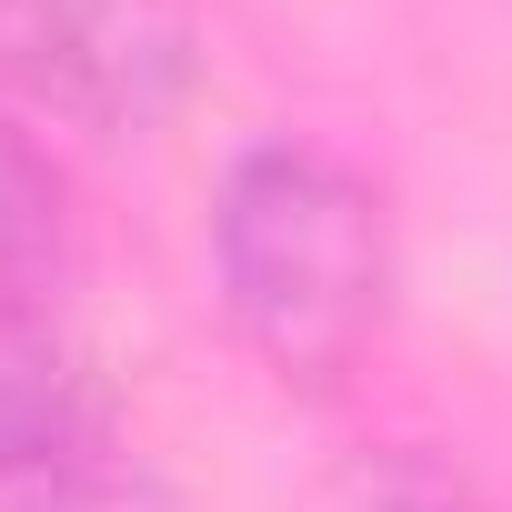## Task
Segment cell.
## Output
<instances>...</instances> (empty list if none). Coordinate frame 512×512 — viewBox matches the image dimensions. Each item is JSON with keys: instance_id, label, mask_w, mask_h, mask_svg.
I'll list each match as a JSON object with an SVG mask.
<instances>
[{"instance_id": "5b68a950", "label": "cell", "mask_w": 512, "mask_h": 512, "mask_svg": "<svg viewBox=\"0 0 512 512\" xmlns=\"http://www.w3.org/2000/svg\"><path fill=\"white\" fill-rule=\"evenodd\" d=\"M322 512H492V502H482V482L462 462H442L422 442H382L322 492Z\"/></svg>"}, {"instance_id": "3957f363", "label": "cell", "mask_w": 512, "mask_h": 512, "mask_svg": "<svg viewBox=\"0 0 512 512\" xmlns=\"http://www.w3.org/2000/svg\"><path fill=\"white\" fill-rule=\"evenodd\" d=\"M0 502L11 512H121L101 392L41 302H0Z\"/></svg>"}, {"instance_id": "277c9868", "label": "cell", "mask_w": 512, "mask_h": 512, "mask_svg": "<svg viewBox=\"0 0 512 512\" xmlns=\"http://www.w3.org/2000/svg\"><path fill=\"white\" fill-rule=\"evenodd\" d=\"M81 262V231H71V181L61 161L0 121V302H51Z\"/></svg>"}, {"instance_id": "7a4b0ae2", "label": "cell", "mask_w": 512, "mask_h": 512, "mask_svg": "<svg viewBox=\"0 0 512 512\" xmlns=\"http://www.w3.org/2000/svg\"><path fill=\"white\" fill-rule=\"evenodd\" d=\"M0 71L101 141L161 131L201 81L191 0H0Z\"/></svg>"}, {"instance_id": "6da1fadb", "label": "cell", "mask_w": 512, "mask_h": 512, "mask_svg": "<svg viewBox=\"0 0 512 512\" xmlns=\"http://www.w3.org/2000/svg\"><path fill=\"white\" fill-rule=\"evenodd\" d=\"M211 292L251 362L332 392L392 322V211L322 141H241L211 181Z\"/></svg>"}]
</instances>
